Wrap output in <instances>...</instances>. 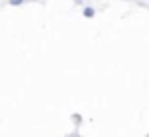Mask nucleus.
<instances>
[{
    "label": "nucleus",
    "instance_id": "f257e3e1",
    "mask_svg": "<svg viewBox=\"0 0 149 137\" xmlns=\"http://www.w3.org/2000/svg\"><path fill=\"white\" fill-rule=\"evenodd\" d=\"M82 15H84L86 19H92V17L96 15V8H94V6H84V8H82Z\"/></svg>",
    "mask_w": 149,
    "mask_h": 137
},
{
    "label": "nucleus",
    "instance_id": "f03ea898",
    "mask_svg": "<svg viewBox=\"0 0 149 137\" xmlns=\"http://www.w3.org/2000/svg\"><path fill=\"white\" fill-rule=\"evenodd\" d=\"M25 2H27V0H8V4H10V6H23Z\"/></svg>",
    "mask_w": 149,
    "mask_h": 137
},
{
    "label": "nucleus",
    "instance_id": "7ed1b4c3",
    "mask_svg": "<svg viewBox=\"0 0 149 137\" xmlns=\"http://www.w3.org/2000/svg\"><path fill=\"white\" fill-rule=\"evenodd\" d=\"M72 121H74L76 125H82V117H80L78 113H74V115H72Z\"/></svg>",
    "mask_w": 149,
    "mask_h": 137
},
{
    "label": "nucleus",
    "instance_id": "20e7f679",
    "mask_svg": "<svg viewBox=\"0 0 149 137\" xmlns=\"http://www.w3.org/2000/svg\"><path fill=\"white\" fill-rule=\"evenodd\" d=\"M84 2L86 0H74V4H78V6H84Z\"/></svg>",
    "mask_w": 149,
    "mask_h": 137
},
{
    "label": "nucleus",
    "instance_id": "39448f33",
    "mask_svg": "<svg viewBox=\"0 0 149 137\" xmlns=\"http://www.w3.org/2000/svg\"><path fill=\"white\" fill-rule=\"evenodd\" d=\"M65 137H82L80 133H70V135H65Z\"/></svg>",
    "mask_w": 149,
    "mask_h": 137
},
{
    "label": "nucleus",
    "instance_id": "423d86ee",
    "mask_svg": "<svg viewBox=\"0 0 149 137\" xmlns=\"http://www.w3.org/2000/svg\"><path fill=\"white\" fill-rule=\"evenodd\" d=\"M27 2H35V0H27Z\"/></svg>",
    "mask_w": 149,
    "mask_h": 137
},
{
    "label": "nucleus",
    "instance_id": "0eeeda50",
    "mask_svg": "<svg viewBox=\"0 0 149 137\" xmlns=\"http://www.w3.org/2000/svg\"><path fill=\"white\" fill-rule=\"evenodd\" d=\"M145 137H149V135H145Z\"/></svg>",
    "mask_w": 149,
    "mask_h": 137
}]
</instances>
